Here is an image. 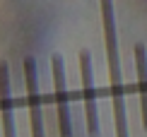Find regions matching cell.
<instances>
[{"label": "cell", "instance_id": "cell-1", "mask_svg": "<svg viewBox=\"0 0 147 137\" xmlns=\"http://www.w3.org/2000/svg\"><path fill=\"white\" fill-rule=\"evenodd\" d=\"M101 17H104V36H106V60H109V82H111L116 137H128L125 94H123V77H121V55H118V34H116L113 0H101Z\"/></svg>", "mask_w": 147, "mask_h": 137}, {"label": "cell", "instance_id": "cell-2", "mask_svg": "<svg viewBox=\"0 0 147 137\" xmlns=\"http://www.w3.org/2000/svg\"><path fill=\"white\" fill-rule=\"evenodd\" d=\"M51 70H53V91H56V106H58V132H60V137H72L70 111H68V89H65V63H63L60 53H53Z\"/></svg>", "mask_w": 147, "mask_h": 137}, {"label": "cell", "instance_id": "cell-3", "mask_svg": "<svg viewBox=\"0 0 147 137\" xmlns=\"http://www.w3.org/2000/svg\"><path fill=\"white\" fill-rule=\"evenodd\" d=\"M24 79H27V101H29V120H32V137H44V111H41L39 94V72L32 55L24 58Z\"/></svg>", "mask_w": 147, "mask_h": 137}, {"label": "cell", "instance_id": "cell-4", "mask_svg": "<svg viewBox=\"0 0 147 137\" xmlns=\"http://www.w3.org/2000/svg\"><path fill=\"white\" fill-rule=\"evenodd\" d=\"M80 70H82V89H84L87 132H89V137H99V111H96V91H94V79H92V55H89V51L80 53Z\"/></svg>", "mask_w": 147, "mask_h": 137}, {"label": "cell", "instance_id": "cell-5", "mask_svg": "<svg viewBox=\"0 0 147 137\" xmlns=\"http://www.w3.org/2000/svg\"><path fill=\"white\" fill-rule=\"evenodd\" d=\"M0 116H3V137H17L10 99V65L0 60Z\"/></svg>", "mask_w": 147, "mask_h": 137}, {"label": "cell", "instance_id": "cell-6", "mask_svg": "<svg viewBox=\"0 0 147 137\" xmlns=\"http://www.w3.org/2000/svg\"><path fill=\"white\" fill-rule=\"evenodd\" d=\"M135 70H138V89H140V106H142V125L147 130V51L145 43H135Z\"/></svg>", "mask_w": 147, "mask_h": 137}]
</instances>
